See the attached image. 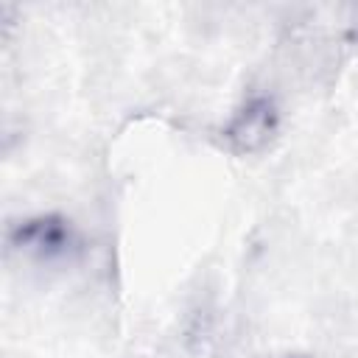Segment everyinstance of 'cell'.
<instances>
[{
	"label": "cell",
	"instance_id": "obj_3",
	"mask_svg": "<svg viewBox=\"0 0 358 358\" xmlns=\"http://www.w3.org/2000/svg\"><path fill=\"white\" fill-rule=\"evenodd\" d=\"M277 358H313V355H305V352H285V355H277Z\"/></svg>",
	"mask_w": 358,
	"mask_h": 358
},
{
	"label": "cell",
	"instance_id": "obj_1",
	"mask_svg": "<svg viewBox=\"0 0 358 358\" xmlns=\"http://www.w3.org/2000/svg\"><path fill=\"white\" fill-rule=\"evenodd\" d=\"M6 246L8 252L20 255L28 263L62 266V263H73L81 255L84 241H81L78 227L67 215L34 213V215H25L8 224Z\"/></svg>",
	"mask_w": 358,
	"mask_h": 358
},
{
	"label": "cell",
	"instance_id": "obj_2",
	"mask_svg": "<svg viewBox=\"0 0 358 358\" xmlns=\"http://www.w3.org/2000/svg\"><path fill=\"white\" fill-rule=\"evenodd\" d=\"M282 112L271 92H249L218 129L221 145L235 157H255L280 137Z\"/></svg>",
	"mask_w": 358,
	"mask_h": 358
}]
</instances>
